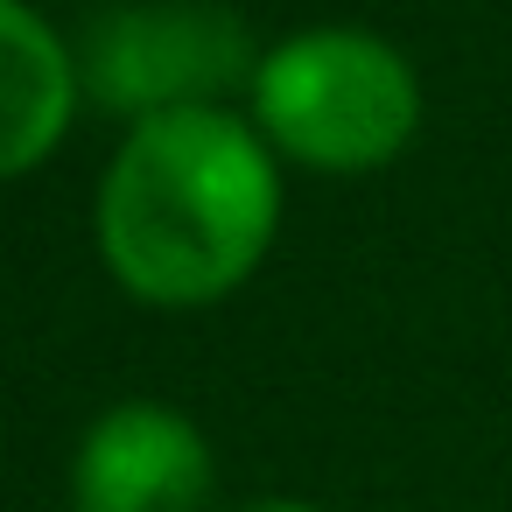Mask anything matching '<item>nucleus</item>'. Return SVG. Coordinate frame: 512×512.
<instances>
[{"label": "nucleus", "instance_id": "nucleus-1", "mask_svg": "<svg viewBox=\"0 0 512 512\" xmlns=\"http://www.w3.org/2000/svg\"><path fill=\"white\" fill-rule=\"evenodd\" d=\"M281 232V155L232 106L134 120L99 176L92 239L106 274L148 309L239 295Z\"/></svg>", "mask_w": 512, "mask_h": 512}, {"label": "nucleus", "instance_id": "nucleus-2", "mask_svg": "<svg viewBox=\"0 0 512 512\" xmlns=\"http://www.w3.org/2000/svg\"><path fill=\"white\" fill-rule=\"evenodd\" d=\"M246 120L295 169L372 176L400 162L421 134V78L400 57V43L351 22H323L260 50Z\"/></svg>", "mask_w": 512, "mask_h": 512}, {"label": "nucleus", "instance_id": "nucleus-3", "mask_svg": "<svg viewBox=\"0 0 512 512\" xmlns=\"http://www.w3.org/2000/svg\"><path fill=\"white\" fill-rule=\"evenodd\" d=\"M253 71L260 43L225 0H127L92 22L78 50L85 99H99L127 127L183 106H225L253 85Z\"/></svg>", "mask_w": 512, "mask_h": 512}, {"label": "nucleus", "instance_id": "nucleus-4", "mask_svg": "<svg viewBox=\"0 0 512 512\" xmlns=\"http://www.w3.org/2000/svg\"><path fill=\"white\" fill-rule=\"evenodd\" d=\"M218 456L169 400L106 407L71 456V512H211Z\"/></svg>", "mask_w": 512, "mask_h": 512}, {"label": "nucleus", "instance_id": "nucleus-5", "mask_svg": "<svg viewBox=\"0 0 512 512\" xmlns=\"http://www.w3.org/2000/svg\"><path fill=\"white\" fill-rule=\"evenodd\" d=\"M78 106H85L78 50L29 0H0V183L43 169L64 148Z\"/></svg>", "mask_w": 512, "mask_h": 512}, {"label": "nucleus", "instance_id": "nucleus-6", "mask_svg": "<svg viewBox=\"0 0 512 512\" xmlns=\"http://www.w3.org/2000/svg\"><path fill=\"white\" fill-rule=\"evenodd\" d=\"M239 512H323V505H302V498H253V505H239Z\"/></svg>", "mask_w": 512, "mask_h": 512}]
</instances>
